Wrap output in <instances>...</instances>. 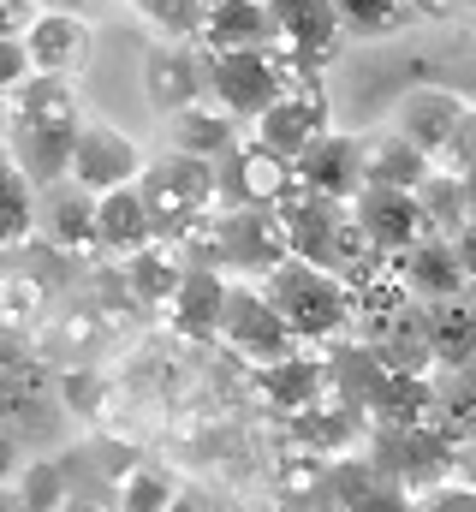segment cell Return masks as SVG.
<instances>
[{"mask_svg":"<svg viewBox=\"0 0 476 512\" xmlns=\"http://www.w3.org/2000/svg\"><path fill=\"white\" fill-rule=\"evenodd\" d=\"M78 126H84V114H78L72 84H60V78H24V84L12 90V102H6V149H0V155H6L36 191H48V185L66 179Z\"/></svg>","mask_w":476,"mask_h":512,"instance_id":"cell-1","label":"cell"},{"mask_svg":"<svg viewBox=\"0 0 476 512\" xmlns=\"http://www.w3.org/2000/svg\"><path fill=\"white\" fill-rule=\"evenodd\" d=\"M256 292L274 304V316L286 322L292 340H328V334H340L352 322V286H346V274H328V268L298 262V256H280L262 274Z\"/></svg>","mask_w":476,"mask_h":512,"instance_id":"cell-2","label":"cell"},{"mask_svg":"<svg viewBox=\"0 0 476 512\" xmlns=\"http://www.w3.org/2000/svg\"><path fill=\"white\" fill-rule=\"evenodd\" d=\"M137 197H143V215H149L155 239H191V233H203L209 209L221 203V191H215V161H197V155L143 161Z\"/></svg>","mask_w":476,"mask_h":512,"instance_id":"cell-3","label":"cell"},{"mask_svg":"<svg viewBox=\"0 0 476 512\" xmlns=\"http://www.w3.org/2000/svg\"><path fill=\"white\" fill-rule=\"evenodd\" d=\"M203 72H209V102H221L238 126L268 114L286 90H292V66L274 54V48H233V54H203Z\"/></svg>","mask_w":476,"mask_h":512,"instance_id":"cell-4","label":"cell"},{"mask_svg":"<svg viewBox=\"0 0 476 512\" xmlns=\"http://www.w3.org/2000/svg\"><path fill=\"white\" fill-rule=\"evenodd\" d=\"M24 54H30V78H60L72 84L90 54H96V24L84 12H66V6H42L24 30H18Z\"/></svg>","mask_w":476,"mask_h":512,"instance_id":"cell-5","label":"cell"},{"mask_svg":"<svg viewBox=\"0 0 476 512\" xmlns=\"http://www.w3.org/2000/svg\"><path fill=\"white\" fill-rule=\"evenodd\" d=\"M137 173H143V149L119 126H108V120H84L78 126L72 161H66V185H78L90 197H108V191L137 185Z\"/></svg>","mask_w":476,"mask_h":512,"instance_id":"cell-6","label":"cell"},{"mask_svg":"<svg viewBox=\"0 0 476 512\" xmlns=\"http://www.w3.org/2000/svg\"><path fill=\"white\" fill-rule=\"evenodd\" d=\"M215 340H227L238 358L256 364V370H268V364L298 352V340L286 334V322L274 316V304L256 286H227V310H221V334Z\"/></svg>","mask_w":476,"mask_h":512,"instance_id":"cell-7","label":"cell"},{"mask_svg":"<svg viewBox=\"0 0 476 512\" xmlns=\"http://www.w3.org/2000/svg\"><path fill=\"white\" fill-rule=\"evenodd\" d=\"M352 227L363 233V245L381 256H405L411 245L429 239V221L417 209V191H381V185H357L352 197Z\"/></svg>","mask_w":476,"mask_h":512,"instance_id":"cell-8","label":"cell"},{"mask_svg":"<svg viewBox=\"0 0 476 512\" xmlns=\"http://www.w3.org/2000/svg\"><path fill=\"white\" fill-rule=\"evenodd\" d=\"M203 233H209V262H215V268H238V274H256V280L286 256L280 221L262 215V209H227V215H215Z\"/></svg>","mask_w":476,"mask_h":512,"instance_id":"cell-9","label":"cell"},{"mask_svg":"<svg viewBox=\"0 0 476 512\" xmlns=\"http://www.w3.org/2000/svg\"><path fill=\"white\" fill-rule=\"evenodd\" d=\"M215 191H227L221 197L227 209H262V215H274L280 197L292 191V161L268 155L262 143H238L233 155L215 161Z\"/></svg>","mask_w":476,"mask_h":512,"instance_id":"cell-10","label":"cell"},{"mask_svg":"<svg viewBox=\"0 0 476 512\" xmlns=\"http://www.w3.org/2000/svg\"><path fill=\"white\" fill-rule=\"evenodd\" d=\"M268 18H274V48L292 72H316L340 42L334 0H268Z\"/></svg>","mask_w":476,"mask_h":512,"instance_id":"cell-11","label":"cell"},{"mask_svg":"<svg viewBox=\"0 0 476 512\" xmlns=\"http://www.w3.org/2000/svg\"><path fill=\"white\" fill-rule=\"evenodd\" d=\"M292 185L310 191V197H322V203H352L357 185H363V137L328 126L292 161Z\"/></svg>","mask_w":476,"mask_h":512,"instance_id":"cell-12","label":"cell"},{"mask_svg":"<svg viewBox=\"0 0 476 512\" xmlns=\"http://www.w3.org/2000/svg\"><path fill=\"white\" fill-rule=\"evenodd\" d=\"M250 126H256L250 143H262V149L280 155V161H298V155L328 131V102H322V90H298V84H292V90H286L268 114H256Z\"/></svg>","mask_w":476,"mask_h":512,"instance_id":"cell-13","label":"cell"},{"mask_svg":"<svg viewBox=\"0 0 476 512\" xmlns=\"http://www.w3.org/2000/svg\"><path fill=\"white\" fill-rule=\"evenodd\" d=\"M143 96H149V108L167 114V120H173L179 108L203 102V96H209L203 54H197L191 42H161V48L143 60Z\"/></svg>","mask_w":476,"mask_h":512,"instance_id":"cell-14","label":"cell"},{"mask_svg":"<svg viewBox=\"0 0 476 512\" xmlns=\"http://www.w3.org/2000/svg\"><path fill=\"white\" fill-rule=\"evenodd\" d=\"M459 114H465V96H453V90H441V84H423V90H411V96L399 102L393 131H399L417 155L441 161V149H447V137L459 126Z\"/></svg>","mask_w":476,"mask_h":512,"instance_id":"cell-15","label":"cell"},{"mask_svg":"<svg viewBox=\"0 0 476 512\" xmlns=\"http://www.w3.org/2000/svg\"><path fill=\"white\" fill-rule=\"evenodd\" d=\"M227 286H233V280H227L215 262H185L179 292H173V304H167L173 328L191 334V340H215V334H221V310H227Z\"/></svg>","mask_w":476,"mask_h":512,"instance_id":"cell-16","label":"cell"},{"mask_svg":"<svg viewBox=\"0 0 476 512\" xmlns=\"http://www.w3.org/2000/svg\"><path fill=\"white\" fill-rule=\"evenodd\" d=\"M203 54H233V48H274V18L268 0H203Z\"/></svg>","mask_w":476,"mask_h":512,"instance_id":"cell-17","label":"cell"},{"mask_svg":"<svg viewBox=\"0 0 476 512\" xmlns=\"http://www.w3.org/2000/svg\"><path fill=\"white\" fill-rule=\"evenodd\" d=\"M167 137H173V155H197V161H221L238 149V120L221 108V102H191L167 120Z\"/></svg>","mask_w":476,"mask_h":512,"instance_id":"cell-18","label":"cell"},{"mask_svg":"<svg viewBox=\"0 0 476 512\" xmlns=\"http://www.w3.org/2000/svg\"><path fill=\"white\" fill-rule=\"evenodd\" d=\"M256 382H262V399H268L274 411L298 417V411H310V405H322V399H328V364H322V358L292 352V358H280V364L256 370Z\"/></svg>","mask_w":476,"mask_h":512,"instance_id":"cell-19","label":"cell"},{"mask_svg":"<svg viewBox=\"0 0 476 512\" xmlns=\"http://www.w3.org/2000/svg\"><path fill=\"white\" fill-rule=\"evenodd\" d=\"M149 245H155V227H149V215H143L137 185L96 197V251L137 256V251H149Z\"/></svg>","mask_w":476,"mask_h":512,"instance_id":"cell-20","label":"cell"},{"mask_svg":"<svg viewBox=\"0 0 476 512\" xmlns=\"http://www.w3.org/2000/svg\"><path fill=\"white\" fill-rule=\"evenodd\" d=\"M471 280H465V268H459V256H453V245L447 239H423V245H411L405 251V292H417V298H459Z\"/></svg>","mask_w":476,"mask_h":512,"instance_id":"cell-21","label":"cell"},{"mask_svg":"<svg viewBox=\"0 0 476 512\" xmlns=\"http://www.w3.org/2000/svg\"><path fill=\"white\" fill-rule=\"evenodd\" d=\"M423 179H429V155H417L399 131L363 143V185H381V191H417Z\"/></svg>","mask_w":476,"mask_h":512,"instance_id":"cell-22","label":"cell"},{"mask_svg":"<svg viewBox=\"0 0 476 512\" xmlns=\"http://www.w3.org/2000/svg\"><path fill=\"white\" fill-rule=\"evenodd\" d=\"M48 239L60 251H96V197L78 185H48Z\"/></svg>","mask_w":476,"mask_h":512,"instance_id":"cell-23","label":"cell"},{"mask_svg":"<svg viewBox=\"0 0 476 512\" xmlns=\"http://www.w3.org/2000/svg\"><path fill=\"white\" fill-rule=\"evenodd\" d=\"M429 358H441L447 370H471L476 364V304L447 298L429 322Z\"/></svg>","mask_w":476,"mask_h":512,"instance_id":"cell-24","label":"cell"},{"mask_svg":"<svg viewBox=\"0 0 476 512\" xmlns=\"http://www.w3.org/2000/svg\"><path fill=\"white\" fill-rule=\"evenodd\" d=\"M292 429H298V441H304V447H316V453H340V447H352V441H357L363 411L340 405V399H322V405L298 411V417H292Z\"/></svg>","mask_w":476,"mask_h":512,"instance_id":"cell-25","label":"cell"},{"mask_svg":"<svg viewBox=\"0 0 476 512\" xmlns=\"http://www.w3.org/2000/svg\"><path fill=\"white\" fill-rule=\"evenodd\" d=\"M179 274H185V262L167 251V245H149V251L125 256V286H131L137 304H173Z\"/></svg>","mask_w":476,"mask_h":512,"instance_id":"cell-26","label":"cell"},{"mask_svg":"<svg viewBox=\"0 0 476 512\" xmlns=\"http://www.w3.org/2000/svg\"><path fill=\"white\" fill-rule=\"evenodd\" d=\"M30 227H36V185L0 155V251H12V245H24L30 239Z\"/></svg>","mask_w":476,"mask_h":512,"instance_id":"cell-27","label":"cell"},{"mask_svg":"<svg viewBox=\"0 0 476 512\" xmlns=\"http://www.w3.org/2000/svg\"><path fill=\"white\" fill-rule=\"evenodd\" d=\"M66 501H72V483L54 459H36L18 471V507L24 512H60Z\"/></svg>","mask_w":476,"mask_h":512,"instance_id":"cell-28","label":"cell"},{"mask_svg":"<svg viewBox=\"0 0 476 512\" xmlns=\"http://www.w3.org/2000/svg\"><path fill=\"white\" fill-rule=\"evenodd\" d=\"M48 411V387L42 376H30V370H0V429L12 435L24 417H42Z\"/></svg>","mask_w":476,"mask_h":512,"instance_id":"cell-29","label":"cell"},{"mask_svg":"<svg viewBox=\"0 0 476 512\" xmlns=\"http://www.w3.org/2000/svg\"><path fill=\"white\" fill-rule=\"evenodd\" d=\"M137 18L149 30H161V42H197L203 0H137Z\"/></svg>","mask_w":476,"mask_h":512,"instance_id":"cell-30","label":"cell"},{"mask_svg":"<svg viewBox=\"0 0 476 512\" xmlns=\"http://www.w3.org/2000/svg\"><path fill=\"white\" fill-rule=\"evenodd\" d=\"M334 18H340V30L375 36V30H399L411 18V0H334Z\"/></svg>","mask_w":476,"mask_h":512,"instance_id":"cell-31","label":"cell"},{"mask_svg":"<svg viewBox=\"0 0 476 512\" xmlns=\"http://www.w3.org/2000/svg\"><path fill=\"white\" fill-rule=\"evenodd\" d=\"M179 501V483L167 471H131L119 477V512H167Z\"/></svg>","mask_w":476,"mask_h":512,"instance_id":"cell-32","label":"cell"},{"mask_svg":"<svg viewBox=\"0 0 476 512\" xmlns=\"http://www.w3.org/2000/svg\"><path fill=\"white\" fill-rule=\"evenodd\" d=\"M322 483H328V501L340 512H352L363 495H375V483H381V471L369 465V459H334L328 471H322Z\"/></svg>","mask_w":476,"mask_h":512,"instance_id":"cell-33","label":"cell"},{"mask_svg":"<svg viewBox=\"0 0 476 512\" xmlns=\"http://www.w3.org/2000/svg\"><path fill=\"white\" fill-rule=\"evenodd\" d=\"M441 161H453V173H459V179H465V173H476V108H471V102H465V114H459L453 137H447Z\"/></svg>","mask_w":476,"mask_h":512,"instance_id":"cell-34","label":"cell"},{"mask_svg":"<svg viewBox=\"0 0 476 512\" xmlns=\"http://www.w3.org/2000/svg\"><path fill=\"white\" fill-rule=\"evenodd\" d=\"M30 78V54L18 36H0V102H12V90Z\"/></svg>","mask_w":476,"mask_h":512,"instance_id":"cell-35","label":"cell"},{"mask_svg":"<svg viewBox=\"0 0 476 512\" xmlns=\"http://www.w3.org/2000/svg\"><path fill=\"white\" fill-rule=\"evenodd\" d=\"M417 512H476V489L441 483V489H429V495H423V507H417Z\"/></svg>","mask_w":476,"mask_h":512,"instance_id":"cell-36","label":"cell"},{"mask_svg":"<svg viewBox=\"0 0 476 512\" xmlns=\"http://www.w3.org/2000/svg\"><path fill=\"white\" fill-rule=\"evenodd\" d=\"M352 512H417V507H411V495H405L399 483H387V477H381V483H375V495H363Z\"/></svg>","mask_w":476,"mask_h":512,"instance_id":"cell-37","label":"cell"},{"mask_svg":"<svg viewBox=\"0 0 476 512\" xmlns=\"http://www.w3.org/2000/svg\"><path fill=\"white\" fill-rule=\"evenodd\" d=\"M447 245H453V256H459L465 280H476V221H465V227H459V239H447Z\"/></svg>","mask_w":476,"mask_h":512,"instance_id":"cell-38","label":"cell"},{"mask_svg":"<svg viewBox=\"0 0 476 512\" xmlns=\"http://www.w3.org/2000/svg\"><path fill=\"white\" fill-rule=\"evenodd\" d=\"M18 471H24V453H18V435H6V429H0V483H12Z\"/></svg>","mask_w":476,"mask_h":512,"instance_id":"cell-39","label":"cell"},{"mask_svg":"<svg viewBox=\"0 0 476 512\" xmlns=\"http://www.w3.org/2000/svg\"><path fill=\"white\" fill-rule=\"evenodd\" d=\"M30 24V6H18V0H0V36H18Z\"/></svg>","mask_w":476,"mask_h":512,"instance_id":"cell-40","label":"cell"},{"mask_svg":"<svg viewBox=\"0 0 476 512\" xmlns=\"http://www.w3.org/2000/svg\"><path fill=\"white\" fill-rule=\"evenodd\" d=\"M459 185H465V221H476V173H465Z\"/></svg>","mask_w":476,"mask_h":512,"instance_id":"cell-41","label":"cell"},{"mask_svg":"<svg viewBox=\"0 0 476 512\" xmlns=\"http://www.w3.org/2000/svg\"><path fill=\"white\" fill-rule=\"evenodd\" d=\"M459 471H465V483L476 489V447H465V453H459Z\"/></svg>","mask_w":476,"mask_h":512,"instance_id":"cell-42","label":"cell"},{"mask_svg":"<svg viewBox=\"0 0 476 512\" xmlns=\"http://www.w3.org/2000/svg\"><path fill=\"white\" fill-rule=\"evenodd\" d=\"M167 512H197V507H191V501H185V495H179V501H173V507H167Z\"/></svg>","mask_w":476,"mask_h":512,"instance_id":"cell-43","label":"cell"},{"mask_svg":"<svg viewBox=\"0 0 476 512\" xmlns=\"http://www.w3.org/2000/svg\"><path fill=\"white\" fill-rule=\"evenodd\" d=\"M0 143H6V102H0Z\"/></svg>","mask_w":476,"mask_h":512,"instance_id":"cell-44","label":"cell"},{"mask_svg":"<svg viewBox=\"0 0 476 512\" xmlns=\"http://www.w3.org/2000/svg\"><path fill=\"white\" fill-rule=\"evenodd\" d=\"M18 6H24V0H18Z\"/></svg>","mask_w":476,"mask_h":512,"instance_id":"cell-45","label":"cell"}]
</instances>
